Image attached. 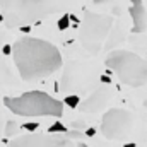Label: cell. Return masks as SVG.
<instances>
[{"instance_id": "cell-24", "label": "cell", "mask_w": 147, "mask_h": 147, "mask_svg": "<svg viewBox=\"0 0 147 147\" xmlns=\"http://www.w3.org/2000/svg\"><path fill=\"white\" fill-rule=\"evenodd\" d=\"M0 21H2V16H0Z\"/></svg>"}, {"instance_id": "cell-3", "label": "cell", "mask_w": 147, "mask_h": 147, "mask_svg": "<svg viewBox=\"0 0 147 147\" xmlns=\"http://www.w3.org/2000/svg\"><path fill=\"white\" fill-rule=\"evenodd\" d=\"M5 106L19 116H62L63 103L46 92L31 91L17 98H5Z\"/></svg>"}, {"instance_id": "cell-21", "label": "cell", "mask_w": 147, "mask_h": 147, "mask_svg": "<svg viewBox=\"0 0 147 147\" xmlns=\"http://www.w3.org/2000/svg\"><path fill=\"white\" fill-rule=\"evenodd\" d=\"M77 147H87V146H86V144H82V142H80V144H77Z\"/></svg>"}, {"instance_id": "cell-22", "label": "cell", "mask_w": 147, "mask_h": 147, "mask_svg": "<svg viewBox=\"0 0 147 147\" xmlns=\"http://www.w3.org/2000/svg\"><path fill=\"white\" fill-rule=\"evenodd\" d=\"M2 39H3V34H2V31H0V43H2Z\"/></svg>"}, {"instance_id": "cell-10", "label": "cell", "mask_w": 147, "mask_h": 147, "mask_svg": "<svg viewBox=\"0 0 147 147\" xmlns=\"http://www.w3.org/2000/svg\"><path fill=\"white\" fill-rule=\"evenodd\" d=\"M19 132V125L14 121V120H9L5 123V137H10V135H16Z\"/></svg>"}, {"instance_id": "cell-23", "label": "cell", "mask_w": 147, "mask_h": 147, "mask_svg": "<svg viewBox=\"0 0 147 147\" xmlns=\"http://www.w3.org/2000/svg\"><path fill=\"white\" fill-rule=\"evenodd\" d=\"M144 105H146V108H147V99H146V103H144Z\"/></svg>"}, {"instance_id": "cell-18", "label": "cell", "mask_w": 147, "mask_h": 147, "mask_svg": "<svg viewBox=\"0 0 147 147\" xmlns=\"http://www.w3.org/2000/svg\"><path fill=\"white\" fill-rule=\"evenodd\" d=\"M86 135H89V137L96 135V128H87V130H86Z\"/></svg>"}, {"instance_id": "cell-5", "label": "cell", "mask_w": 147, "mask_h": 147, "mask_svg": "<svg viewBox=\"0 0 147 147\" xmlns=\"http://www.w3.org/2000/svg\"><path fill=\"white\" fill-rule=\"evenodd\" d=\"M113 26V19L106 14H96L91 10L84 12V19L80 24V45L89 53H98L103 46Z\"/></svg>"}, {"instance_id": "cell-8", "label": "cell", "mask_w": 147, "mask_h": 147, "mask_svg": "<svg viewBox=\"0 0 147 147\" xmlns=\"http://www.w3.org/2000/svg\"><path fill=\"white\" fill-rule=\"evenodd\" d=\"M110 98V89L108 87H99L98 91H94L84 103H80V110L89 111V113H96L99 111L108 101Z\"/></svg>"}, {"instance_id": "cell-20", "label": "cell", "mask_w": 147, "mask_h": 147, "mask_svg": "<svg viewBox=\"0 0 147 147\" xmlns=\"http://www.w3.org/2000/svg\"><path fill=\"white\" fill-rule=\"evenodd\" d=\"M123 147H137V146H135L134 142H130V144H125V146H123Z\"/></svg>"}, {"instance_id": "cell-12", "label": "cell", "mask_w": 147, "mask_h": 147, "mask_svg": "<svg viewBox=\"0 0 147 147\" xmlns=\"http://www.w3.org/2000/svg\"><path fill=\"white\" fill-rule=\"evenodd\" d=\"M70 26V17H69V14H63L60 19H58V29H67Z\"/></svg>"}, {"instance_id": "cell-7", "label": "cell", "mask_w": 147, "mask_h": 147, "mask_svg": "<svg viewBox=\"0 0 147 147\" xmlns=\"http://www.w3.org/2000/svg\"><path fill=\"white\" fill-rule=\"evenodd\" d=\"M9 147H75L69 137L53 134H29L9 142Z\"/></svg>"}, {"instance_id": "cell-13", "label": "cell", "mask_w": 147, "mask_h": 147, "mask_svg": "<svg viewBox=\"0 0 147 147\" xmlns=\"http://www.w3.org/2000/svg\"><path fill=\"white\" fill-rule=\"evenodd\" d=\"M63 101H65V105H67V106H70V108H77V106H79V101H80V99H79L77 96H67V98H65Z\"/></svg>"}, {"instance_id": "cell-2", "label": "cell", "mask_w": 147, "mask_h": 147, "mask_svg": "<svg viewBox=\"0 0 147 147\" xmlns=\"http://www.w3.org/2000/svg\"><path fill=\"white\" fill-rule=\"evenodd\" d=\"M3 10L2 21L7 28H21L24 22H34L63 7V0H0Z\"/></svg>"}, {"instance_id": "cell-11", "label": "cell", "mask_w": 147, "mask_h": 147, "mask_svg": "<svg viewBox=\"0 0 147 147\" xmlns=\"http://www.w3.org/2000/svg\"><path fill=\"white\" fill-rule=\"evenodd\" d=\"M48 134H67V128H65V125H62L60 121H57V123H53L48 128Z\"/></svg>"}, {"instance_id": "cell-4", "label": "cell", "mask_w": 147, "mask_h": 147, "mask_svg": "<svg viewBox=\"0 0 147 147\" xmlns=\"http://www.w3.org/2000/svg\"><path fill=\"white\" fill-rule=\"evenodd\" d=\"M106 67L130 87H140L147 82V60H142L132 51H111L106 58Z\"/></svg>"}, {"instance_id": "cell-19", "label": "cell", "mask_w": 147, "mask_h": 147, "mask_svg": "<svg viewBox=\"0 0 147 147\" xmlns=\"http://www.w3.org/2000/svg\"><path fill=\"white\" fill-rule=\"evenodd\" d=\"M2 130H3V120H2V115H0V135H2Z\"/></svg>"}, {"instance_id": "cell-6", "label": "cell", "mask_w": 147, "mask_h": 147, "mask_svg": "<svg viewBox=\"0 0 147 147\" xmlns=\"http://www.w3.org/2000/svg\"><path fill=\"white\" fill-rule=\"evenodd\" d=\"M134 127V116L130 111L115 108L103 115L101 120V134L110 140H121L125 139Z\"/></svg>"}, {"instance_id": "cell-16", "label": "cell", "mask_w": 147, "mask_h": 147, "mask_svg": "<svg viewBox=\"0 0 147 147\" xmlns=\"http://www.w3.org/2000/svg\"><path fill=\"white\" fill-rule=\"evenodd\" d=\"M82 127H86L84 121H74L72 123V128H82Z\"/></svg>"}, {"instance_id": "cell-17", "label": "cell", "mask_w": 147, "mask_h": 147, "mask_svg": "<svg viewBox=\"0 0 147 147\" xmlns=\"http://www.w3.org/2000/svg\"><path fill=\"white\" fill-rule=\"evenodd\" d=\"M2 51H3L5 55H9V53H12V48H10L9 45H5V46H2Z\"/></svg>"}, {"instance_id": "cell-14", "label": "cell", "mask_w": 147, "mask_h": 147, "mask_svg": "<svg viewBox=\"0 0 147 147\" xmlns=\"http://www.w3.org/2000/svg\"><path fill=\"white\" fill-rule=\"evenodd\" d=\"M9 69H7V65H3V62H2V58H0V82L3 80V75L5 77H9Z\"/></svg>"}, {"instance_id": "cell-9", "label": "cell", "mask_w": 147, "mask_h": 147, "mask_svg": "<svg viewBox=\"0 0 147 147\" xmlns=\"http://www.w3.org/2000/svg\"><path fill=\"white\" fill-rule=\"evenodd\" d=\"M132 19H134V28L132 33H144L147 28V12L142 0H132V5L128 9Z\"/></svg>"}, {"instance_id": "cell-1", "label": "cell", "mask_w": 147, "mask_h": 147, "mask_svg": "<svg viewBox=\"0 0 147 147\" xmlns=\"http://www.w3.org/2000/svg\"><path fill=\"white\" fill-rule=\"evenodd\" d=\"M12 60L24 80H39L62 67V55L51 43L38 38H21L12 45Z\"/></svg>"}, {"instance_id": "cell-15", "label": "cell", "mask_w": 147, "mask_h": 147, "mask_svg": "<svg viewBox=\"0 0 147 147\" xmlns=\"http://www.w3.org/2000/svg\"><path fill=\"white\" fill-rule=\"evenodd\" d=\"M22 128H26V130H29V132H34L38 128V123H24Z\"/></svg>"}]
</instances>
